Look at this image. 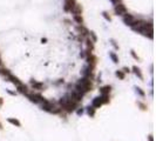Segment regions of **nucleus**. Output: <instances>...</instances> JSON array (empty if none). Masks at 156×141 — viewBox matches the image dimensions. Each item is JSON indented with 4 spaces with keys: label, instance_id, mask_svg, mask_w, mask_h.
<instances>
[{
    "label": "nucleus",
    "instance_id": "nucleus-1",
    "mask_svg": "<svg viewBox=\"0 0 156 141\" xmlns=\"http://www.w3.org/2000/svg\"><path fill=\"white\" fill-rule=\"evenodd\" d=\"M90 89H92V82H90L88 79L80 80L79 82H77V85H76V91L80 92L81 94L85 93V92H88V91H90Z\"/></svg>",
    "mask_w": 156,
    "mask_h": 141
},
{
    "label": "nucleus",
    "instance_id": "nucleus-2",
    "mask_svg": "<svg viewBox=\"0 0 156 141\" xmlns=\"http://www.w3.org/2000/svg\"><path fill=\"white\" fill-rule=\"evenodd\" d=\"M62 106H64V108H66L67 112H73V110L75 109V107H76V102H74L73 100H70V99H67V101L65 102Z\"/></svg>",
    "mask_w": 156,
    "mask_h": 141
},
{
    "label": "nucleus",
    "instance_id": "nucleus-3",
    "mask_svg": "<svg viewBox=\"0 0 156 141\" xmlns=\"http://www.w3.org/2000/svg\"><path fill=\"white\" fill-rule=\"evenodd\" d=\"M27 96L31 101L35 102V104H37V102H40V101H45L42 96L39 95V94H31V93H27Z\"/></svg>",
    "mask_w": 156,
    "mask_h": 141
},
{
    "label": "nucleus",
    "instance_id": "nucleus-4",
    "mask_svg": "<svg viewBox=\"0 0 156 141\" xmlns=\"http://www.w3.org/2000/svg\"><path fill=\"white\" fill-rule=\"evenodd\" d=\"M123 21H124L126 25H129V26H134L135 24V18L133 16H130V14H126L124 17H123Z\"/></svg>",
    "mask_w": 156,
    "mask_h": 141
},
{
    "label": "nucleus",
    "instance_id": "nucleus-5",
    "mask_svg": "<svg viewBox=\"0 0 156 141\" xmlns=\"http://www.w3.org/2000/svg\"><path fill=\"white\" fill-rule=\"evenodd\" d=\"M81 99H82V94L80 92H77V91H74V92L72 93V95H70V100H73L74 102L81 101Z\"/></svg>",
    "mask_w": 156,
    "mask_h": 141
},
{
    "label": "nucleus",
    "instance_id": "nucleus-6",
    "mask_svg": "<svg viewBox=\"0 0 156 141\" xmlns=\"http://www.w3.org/2000/svg\"><path fill=\"white\" fill-rule=\"evenodd\" d=\"M76 4H75V0H66L65 1V11H72L74 8Z\"/></svg>",
    "mask_w": 156,
    "mask_h": 141
},
{
    "label": "nucleus",
    "instance_id": "nucleus-7",
    "mask_svg": "<svg viewBox=\"0 0 156 141\" xmlns=\"http://www.w3.org/2000/svg\"><path fill=\"white\" fill-rule=\"evenodd\" d=\"M126 7L124 5H122V4H117L116 6H115V13H116L117 16H121V14H126Z\"/></svg>",
    "mask_w": 156,
    "mask_h": 141
},
{
    "label": "nucleus",
    "instance_id": "nucleus-8",
    "mask_svg": "<svg viewBox=\"0 0 156 141\" xmlns=\"http://www.w3.org/2000/svg\"><path fill=\"white\" fill-rule=\"evenodd\" d=\"M72 11L74 12V14H75V16H80V14H81V12H82V8H81V6H80V5H75V6H74V8L72 9Z\"/></svg>",
    "mask_w": 156,
    "mask_h": 141
},
{
    "label": "nucleus",
    "instance_id": "nucleus-9",
    "mask_svg": "<svg viewBox=\"0 0 156 141\" xmlns=\"http://www.w3.org/2000/svg\"><path fill=\"white\" fill-rule=\"evenodd\" d=\"M102 105V100L101 98H95L93 100V107H100Z\"/></svg>",
    "mask_w": 156,
    "mask_h": 141
},
{
    "label": "nucleus",
    "instance_id": "nucleus-10",
    "mask_svg": "<svg viewBox=\"0 0 156 141\" xmlns=\"http://www.w3.org/2000/svg\"><path fill=\"white\" fill-rule=\"evenodd\" d=\"M18 88H19V92L20 93H24V94H27V87L26 86H24L22 83H20L18 86Z\"/></svg>",
    "mask_w": 156,
    "mask_h": 141
},
{
    "label": "nucleus",
    "instance_id": "nucleus-11",
    "mask_svg": "<svg viewBox=\"0 0 156 141\" xmlns=\"http://www.w3.org/2000/svg\"><path fill=\"white\" fill-rule=\"evenodd\" d=\"M100 91H101V93L103 95L104 94H109V92H110V86H104V87H102Z\"/></svg>",
    "mask_w": 156,
    "mask_h": 141
},
{
    "label": "nucleus",
    "instance_id": "nucleus-12",
    "mask_svg": "<svg viewBox=\"0 0 156 141\" xmlns=\"http://www.w3.org/2000/svg\"><path fill=\"white\" fill-rule=\"evenodd\" d=\"M87 60H88V62H89V64H92V66H94V65H95V62H96V58H95L94 55H92V54L89 55Z\"/></svg>",
    "mask_w": 156,
    "mask_h": 141
},
{
    "label": "nucleus",
    "instance_id": "nucleus-13",
    "mask_svg": "<svg viewBox=\"0 0 156 141\" xmlns=\"http://www.w3.org/2000/svg\"><path fill=\"white\" fill-rule=\"evenodd\" d=\"M32 85H33V87L35 89H41L42 88V83L40 82H35V81H32Z\"/></svg>",
    "mask_w": 156,
    "mask_h": 141
},
{
    "label": "nucleus",
    "instance_id": "nucleus-14",
    "mask_svg": "<svg viewBox=\"0 0 156 141\" xmlns=\"http://www.w3.org/2000/svg\"><path fill=\"white\" fill-rule=\"evenodd\" d=\"M79 31L81 32V34H83V35H87V34L89 33L88 30H87V28H85V27H82V26H80V27H79Z\"/></svg>",
    "mask_w": 156,
    "mask_h": 141
},
{
    "label": "nucleus",
    "instance_id": "nucleus-15",
    "mask_svg": "<svg viewBox=\"0 0 156 141\" xmlns=\"http://www.w3.org/2000/svg\"><path fill=\"white\" fill-rule=\"evenodd\" d=\"M133 69H134L135 74H136V75H138V78H140V79H142V78H143V77H142V73H141V72H140V69H138L137 67H134V68H133Z\"/></svg>",
    "mask_w": 156,
    "mask_h": 141
},
{
    "label": "nucleus",
    "instance_id": "nucleus-16",
    "mask_svg": "<svg viewBox=\"0 0 156 141\" xmlns=\"http://www.w3.org/2000/svg\"><path fill=\"white\" fill-rule=\"evenodd\" d=\"M101 100H102V104H107L109 101V99H108V94H104L101 96Z\"/></svg>",
    "mask_w": 156,
    "mask_h": 141
},
{
    "label": "nucleus",
    "instance_id": "nucleus-17",
    "mask_svg": "<svg viewBox=\"0 0 156 141\" xmlns=\"http://www.w3.org/2000/svg\"><path fill=\"white\" fill-rule=\"evenodd\" d=\"M8 122L13 123V125H17V126H20V122H19L18 120H15V119H8Z\"/></svg>",
    "mask_w": 156,
    "mask_h": 141
},
{
    "label": "nucleus",
    "instance_id": "nucleus-18",
    "mask_svg": "<svg viewBox=\"0 0 156 141\" xmlns=\"http://www.w3.org/2000/svg\"><path fill=\"white\" fill-rule=\"evenodd\" d=\"M116 75L120 78V79H124V73H123L122 70H117V72H116Z\"/></svg>",
    "mask_w": 156,
    "mask_h": 141
},
{
    "label": "nucleus",
    "instance_id": "nucleus-19",
    "mask_svg": "<svg viewBox=\"0 0 156 141\" xmlns=\"http://www.w3.org/2000/svg\"><path fill=\"white\" fill-rule=\"evenodd\" d=\"M88 114L90 115V117H94V114H95L94 107H89V108H88Z\"/></svg>",
    "mask_w": 156,
    "mask_h": 141
},
{
    "label": "nucleus",
    "instance_id": "nucleus-20",
    "mask_svg": "<svg viewBox=\"0 0 156 141\" xmlns=\"http://www.w3.org/2000/svg\"><path fill=\"white\" fill-rule=\"evenodd\" d=\"M74 20H75L77 24H82V18H81L80 16H75L74 17Z\"/></svg>",
    "mask_w": 156,
    "mask_h": 141
},
{
    "label": "nucleus",
    "instance_id": "nucleus-21",
    "mask_svg": "<svg viewBox=\"0 0 156 141\" xmlns=\"http://www.w3.org/2000/svg\"><path fill=\"white\" fill-rule=\"evenodd\" d=\"M0 74H3V75H5V77H8L11 73H9L7 69H0Z\"/></svg>",
    "mask_w": 156,
    "mask_h": 141
},
{
    "label": "nucleus",
    "instance_id": "nucleus-22",
    "mask_svg": "<svg viewBox=\"0 0 156 141\" xmlns=\"http://www.w3.org/2000/svg\"><path fill=\"white\" fill-rule=\"evenodd\" d=\"M110 57H112V59L114 60V62H117L119 60H117V58H116V55L114 54V53H110Z\"/></svg>",
    "mask_w": 156,
    "mask_h": 141
},
{
    "label": "nucleus",
    "instance_id": "nucleus-23",
    "mask_svg": "<svg viewBox=\"0 0 156 141\" xmlns=\"http://www.w3.org/2000/svg\"><path fill=\"white\" fill-rule=\"evenodd\" d=\"M87 43H88V48L92 49V48H93V44H92V41H90V40H87Z\"/></svg>",
    "mask_w": 156,
    "mask_h": 141
},
{
    "label": "nucleus",
    "instance_id": "nucleus-24",
    "mask_svg": "<svg viewBox=\"0 0 156 141\" xmlns=\"http://www.w3.org/2000/svg\"><path fill=\"white\" fill-rule=\"evenodd\" d=\"M137 92H138V93H140V94H141V95H142V96H143V95H144V93H143V92H142V91H141V88H137Z\"/></svg>",
    "mask_w": 156,
    "mask_h": 141
},
{
    "label": "nucleus",
    "instance_id": "nucleus-25",
    "mask_svg": "<svg viewBox=\"0 0 156 141\" xmlns=\"http://www.w3.org/2000/svg\"><path fill=\"white\" fill-rule=\"evenodd\" d=\"M140 106H141V107H142V109H146V106H144L143 104H140Z\"/></svg>",
    "mask_w": 156,
    "mask_h": 141
},
{
    "label": "nucleus",
    "instance_id": "nucleus-26",
    "mask_svg": "<svg viewBox=\"0 0 156 141\" xmlns=\"http://www.w3.org/2000/svg\"><path fill=\"white\" fill-rule=\"evenodd\" d=\"M114 4H119V0H112Z\"/></svg>",
    "mask_w": 156,
    "mask_h": 141
},
{
    "label": "nucleus",
    "instance_id": "nucleus-27",
    "mask_svg": "<svg viewBox=\"0 0 156 141\" xmlns=\"http://www.w3.org/2000/svg\"><path fill=\"white\" fill-rule=\"evenodd\" d=\"M77 114H82V109H79V110H77Z\"/></svg>",
    "mask_w": 156,
    "mask_h": 141
},
{
    "label": "nucleus",
    "instance_id": "nucleus-28",
    "mask_svg": "<svg viewBox=\"0 0 156 141\" xmlns=\"http://www.w3.org/2000/svg\"><path fill=\"white\" fill-rule=\"evenodd\" d=\"M149 141H154V140H153V136H151V135L149 136Z\"/></svg>",
    "mask_w": 156,
    "mask_h": 141
},
{
    "label": "nucleus",
    "instance_id": "nucleus-29",
    "mask_svg": "<svg viewBox=\"0 0 156 141\" xmlns=\"http://www.w3.org/2000/svg\"><path fill=\"white\" fill-rule=\"evenodd\" d=\"M0 105H3V99L0 98Z\"/></svg>",
    "mask_w": 156,
    "mask_h": 141
},
{
    "label": "nucleus",
    "instance_id": "nucleus-30",
    "mask_svg": "<svg viewBox=\"0 0 156 141\" xmlns=\"http://www.w3.org/2000/svg\"><path fill=\"white\" fill-rule=\"evenodd\" d=\"M1 65H3V61H1V60H0V66H1Z\"/></svg>",
    "mask_w": 156,
    "mask_h": 141
}]
</instances>
